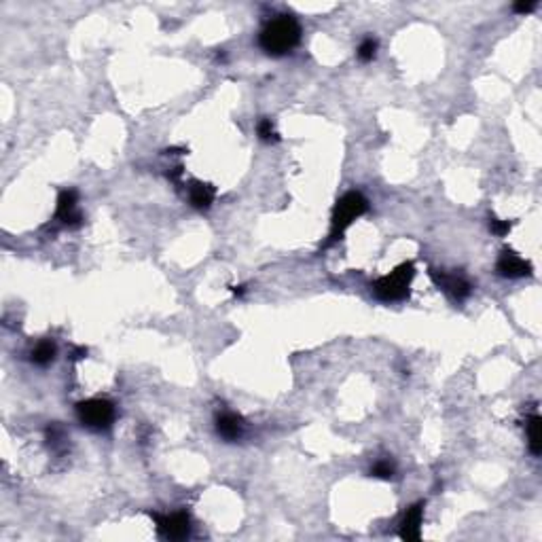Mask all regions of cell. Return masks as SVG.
Returning <instances> with one entry per match:
<instances>
[{"label":"cell","instance_id":"30bf717a","mask_svg":"<svg viewBox=\"0 0 542 542\" xmlns=\"http://www.w3.org/2000/svg\"><path fill=\"white\" fill-rule=\"evenodd\" d=\"M422 519H424V502H418L411 508H407L403 523H401V538L418 540L422 534Z\"/></svg>","mask_w":542,"mask_h":542},{"label":"cell","instance_id":"7c38bea8","mask_svg":"<svg viewBox=\"0 0 542 542\" xmlns=\"http://www.w3.org/2000/svg\"><path fill=\"white\" fill-rule=\"evenodd\" d=\"M527 428V443H529V451L534 455L542 453V420L540 415H532L525 424Z\"/></svg>","mask_w":542,"mask_h":542},{"label":"cell","instance_id":"e0dca14e","mask_svg":"<svg viewBox=\"0 0 542 542\" xmlns=\"http://www.w3.org/2000/svg\"><path fill=\"white\" fill-rule=\"evenodd\" d=\"M511 227H513V222H508V220H500V218H490V229H492V234H496L498 238H502V236H506L508 231H511Z\"/></svg>","mask_w":542,"mask_h":542},{"label":"cell","instance_id":"6da1fadb","mask_svg":"<svg viewBox=\"0 0 542 542\" xmlns=\"http://www.w3.org/2000/svg\"><path fill=\"white\" fill-rule=\"evenodd\" d=\"M301 41V26L290 15H280L271 20L259 36V45L269 55H286Z\"/></svg>","mask_w":542,"mask_h":542},{"label":"cell","instance_id":"ba28073f","mask_svg":"<svg viewBox=\"0 0 542 542\" xmlns=\"http://www.w3.org/2000/svg\"><path fill=\"white\" fill-rule=\"evenodd\" d=\"M498 271L504 278H523V276L532 273V265L525 259H521L519 255L504 250L498 259Z\"/></svg>","mask_w":542,"mask_h":542},{"label":"cell","instance_id":"8fae6325","mask_svg":"<svg viewBox=\"0 0 542 542\" xmlns=\"http://www.w3.org/2000/svg\"><path fill=\"white\" fill-rule=\"evenodd\" d=\"M214 197H216V189L208 183L197 180L189 189V199H191L193 208H197V210H208L214 204Z\"/></svg>","mask_w":542,"mask_h":542},{"label":"cell","instance_id":"3957f363","mask_svg":"<svg viewBox=\"0 0 542 542\" xmlns=\"http://www.w3.org/2000/svg\"><path fill=\"white\" fill-rule=\"evenodd\" d=\"M369 210V199L358 193V191H350L345 193L337 204H335V210H333V229H331V242H337L343 231L356 220L360 218L364 212Z\"/></svg>","mask_w":542,"mask_h":542},{"label":"cell","instance_id":"9a60e30c","mask_svg":"<svg viewBox=\"0 0 542 542\" xmlns=\"http://www.w3.org/2000/svg\"><path fill=\"white\" fill-rule=\"evenodd\" d=\"M371 475L377 477V479H392L394 477V464L388 462V459H381L371 469Z\"/></svg>","mask_w":542,"mask_h":542},{"label":"cell","instance_id":"ffe728a7","mask_svg":"<svg viewBox=\"0 0 542 542\" xmlns=\"http://www.w3.org/2000/svg\"><path fill=\"white\" fill-rule=\"evenodd\" d=\"M180 174H183V168H174V172H172V174H168V178L176 180V178H178Z\"/></svg>","mask_w":542,"mask_h":542},{"label":"cell","instance_id":"5b68a950","mask_svg":"<svg viewBox=\"0 0 542 542\" xmlns=\"http://www.w3.org/2000/svg\"><path fill=\"white\" fill-rule=\"evenodd\" d=\"M150 519L157 523L159 534L170 540H183L191 532V519L187 513H172V515L150 513Z\"/></svg>","mask_w":542,"mask_h":542},{"label":"cell","instance_id":"9c48e42d","mask_svg":"<svg viewBox=\"0 0 542 542\" xmlns=\"http://www.w3.org/2000/svg\"><path fill=\"white\" fill-rule=\"evenodd\" d=\"M216 432L224 441H238L244 434V420L231 411H224L216 418Z\"/></svg>","mask_w":542,"mask_h":542},{"label":"cell","instance_id":"7a4b0ae2","mask_svg":"<svg viewBox=\"0 0 542 542\" xmlns=\"http://www.w3.org/2000/svg\"><path fill=\"white\" fill-rule=\"evenodd\" d=\"M413 276H415L413 263H403V265H399L392 273L379 278V280L373 284V294H375L379 301H385V303L405 301V299L409 297V286H411Z\"/></svg>","mask_w":542,"mask_h":542},{"label":"cell","instance_id":"2e32d148","mask_svg":"<svg viewBox=\"0 0 542 542\" xmlns=\"http://www.w3.org/2000/svg\"><path fill=\"white\" fill-rule=\"evenodd\" d=\"M257 131H259V138L263 142H278V134H276V127H273L271 119H261L259 125H257Z\"/></svg>","mask_w":542,"mask_h":542},{"label":"cell","instance_id":"4fadbf2b","mask_svg":"<svg viewBox=\"0 0 542 542\" xmlns=\"http://www.w3.org/2000/svg\"><path fill=\"white\" fill-rule=\"evenodd\" d=\"M55 352H57V350H55V343L49 341V339H45V341H41V343L34 345V350H32V354H30V360H32L34 364H38V366H47V364L53 362Z\"/></svg>","mask_w":542,"mask_h":542},{"label":"cell","instance_id":"8992f818","mask_svg":"<svg viewBox=\"0 0 542 542\" xmlns=\"http://www.w3.org/2000/svg\"><path fill=\"white\" fill-rule=\"evenodd\" d=\"M76 204H79V193L74 189H64L57 197L55 218L62 220L66 227H79L83 222V214L76 210Z\"/></svg>","mask_w":542,"mask_h":542},{"label":"cell","instance_id":"5bb4252c","mask_svg":"<svg viewBox=\"0 0 542 542\" xmlns=\"http://www.w3.org/2000/svg\"><path fill=\"white\" fill-rule=\"evenodd\" d=\"M375 53H377V41H375L373 36L364 38V41L360 43L358 51H356V55H358L360 62H371V59L375 57Z\"/></svg>","mask_w":542,"mask_h":542},{"label":"cell","instance_id":"44dd1931","mask_svg":"<svg viewBox=\"0 0 542 542\" xmlns=\"http://www.w3.org/2000/svg\"><path fill=\"white\" fill-rule=\"evenodd\" d=\"M231 290H234V294H238V297H242V294H244V286H234Z\"/></svg>","mask_w":542,"mask_h":542},{"label":"cell","instance_id":"52a82bcc","mask_svg":"<svg viewBox=\"0 0 542 542\" xmlns=\"http://www.w3.org/2000/svg\"><path fill=\"white\" fill-rule=\"evenodd\" d=\"M430 278L434 280V284L438 286V288H443L445 292H449L453 299H457V301H462V299H466L469 294H471V284L464 280V278H459V276H449V273H441V271H430Z\"/></svg>","mask_w":542,"mask_h":542},{"label":"cell","instance_id":"277c9868","mask_svg":"<svg viewBox=\"0 0 542 542\" xmlns=\"http://www.w3.org/2000/svg\"><path fill=\"white\" fill-rule=\"evenodd\" d=\"M76 418L90 430H106L115 422V405L106 399H90L76 405Z\"/></svg>","mask_w":542,"mask_h":542},{"label":"cell","instance_id":"d6986e66","mask_svg":"<svg viewBox=\"0 0 542 542\" xmlns=\"http://www.w3.org/2000/svg\"><path fill=\"white\" fill-rule=\"evenodd\" d=\"M85 356H87V350H85V348H79V350L72 352V360H81V358H85Z\"/></svg>","mask_w":542,"mask_h":542},{"label":"cell","instance_id":"ac0fdd59","mask_svg":"<svg viewBox=\"0 0 542 542\" xmlns=\"http://www.w3.org/2000/svg\"><path fill=\"white\" fill-rule=\"evenodd\" d=\"M513 9H515V13H521V15L532 13V11L536 9V0H529V3H517Z\"/></svg>","mask_w":542,"mask_h":542}]
</instances>
